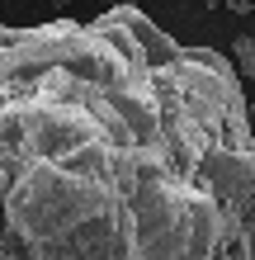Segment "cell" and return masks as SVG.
Masks as SVG:
<instances>
[{
  "mask_svg": "<svg viewBox=\"0 0 255 260\" xmlns=\"http://www.w3.org/2000/svg\"><path fill=\"white\" fill-rule=\"evenodd\" d=\"M109 5H137V0H109Z\"/></svg>",
  "mask_w": 255,
  "mask_h": 260,
  "instance_id": "3957f363",
  "label": "cell"
},
{
  "mask_svg": "<svg viewBox=\"0 0 255 260\" xmlns=\"http://www.w3.org/2000/svg\"><path fill=\"white\" fill-rule=\"evenodd\" d=\"M232 67H236V76L241 81H255V38L246 34V38H236V48H232Z\"/></svg>",
  "mask_w": 255,
  "mask_h": 260,
  "instance_id": "7a4b0ae2",
  "label": "cell"
},
{
  "mask_svg": "<svg viewBox=\"0 0 255 260\" xmlns=\"http://www.w3.org/2000/svg\"><path fill=\"white\" fill-rule=\"evenodd\" d=\"M52 5H62V10H66V5H71V0H52Z\"/></svg>",
  "mask_w": 255,
  "mask_h": 260,
  "instance_id": "277c9868",
  "label": "cell"
},
{
  "mask_svg": "<svg viewBox=\"0 0 255 260\" xmlns=\"http://www.w3.org/2000/svg\"><path fill=\"white\" fill-rule=\"evenodd\" d=\"M0 260H255L236 67L137 5L0 24Z\"/></svg>",
  "mask_w": 255,
  "mask_h": 260,
  "instance_id": "6da1fadb",
  "label": "cell"
}]
</instances>
